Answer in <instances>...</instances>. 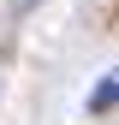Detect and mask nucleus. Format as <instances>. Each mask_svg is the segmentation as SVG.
I'll return each mask as SVG.
<instances>
[{"label":"nucleus","mask_w":119,"mask_h":125,"mask_svg":"<svg viewBox=\"0 0 119 125\" xmlns=\"http://www.w3.org/2000/svg\"><path fill=\"white\" fill-rule=\"evenodd\" d=\"M113 101H119V72H107L95 89H89V107H95V113H101V107H113Z\"/></svg>","instance_id":"nucleus-1"}]
</instances>
